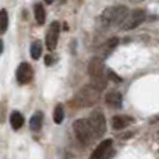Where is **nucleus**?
Returning a JSON list of instances; mask_svg holds the SVG:
<instances>
[{
  "instance_id": "nucleus-10",
  "label": "nucleus",
  "mask_w": 159,
  "mask_h": 159,
  "mask_svg": "<svg viewBox=\"0 0 159 159\" xmlns=\"http://www.w3.org/2000/svg\"><path fill=\"white\" fill-rule=\"evenodd\" d=\"M133 119L129 116H115L112 119V127L115 130H123L131 124Z\"/></svg>"
},
{
  "instance_id": "nucleus-15",
  "label": "nucleus",
  "mask_w": 159,
  "mask_h": 159,
  "mask_svg": "<svg viewBox=\"0 0 159 159\" xmlns=\"http://www.w3.org/2000/svg\"><path fill=\"white\" fill-rule=\"evenodd\" d=\"M30 55L34 60H38L42 55V43L41 41H35L31 43V48H30Z\"/></svg>"
},
{
  "instance_id": "nucleus-8",
  "label": "nucleus",
  "mask_w": 159,
  "mask_h": 159,
  "mask_svg": "<svg viewBox=\"0 0 159 159\" xmlns=\"http://www.w3.org/2000/svg\"><path fill=\"white\" fill-rule=\"evenodd\" d=\"M16 77H17V81L22 85L31 82V80L34 77V70H32V67H31V64L27 63V61H22V63L17 67Z\"/></svg>"
},
{
  "instance_id": "nucleus-19",
  "label": "nucleus",
  "mask_w": 159,
  "mask_h": 159,
  "mask_svg": "<svg viewBox=\"0 0 159 159\" xmlns=\"http://www.w3.org/2000/svg\"><path fill=\"white\" fill-rule=\"evenodd\" d=\"M45 63H46V66H52V64L55 63V59L50 55H48V56H45Z\"/></svg>"
},
{
  "instance_id": "nucleus-3",
  "label": "nucleus",
  "mask_w": 159,
  "mask_h": 159,
  "mask_svg": "<svg viewBox=\"0 0 159 159\" xmlns=\"http://www.w3.org/2000/svg\"><path fill=\"white\" fill-rule=\"evenodd\" d=\"M73 130H74V134L77 137V140L82 145L91 144V141L95 138L88 119H78V120H75L73 123Z\"/></svg>"
},
{
  "instance_id": "nucleus-20",
  "label": "nucleus",
  "mask_w": 159,
  "mask_h": 159,
  "mask_svg": "<svg viewBox=\"0 0 159 159\" xmlns=\"http://www.w3.org/2000/svg\"><path fill=\"white\" fill-rule=\"evenodd\" d=\"M3 50H4V43H3V41H0V52L3 53Z\"/></svg>"
},
{
  "instance_id": "nucleus-12",
  "label": "nucleus",
  "mask_w": 159,
  "mask_h": 159,
  "mask_svg": "<svg viewBox=\"0 0 159 159\" xmlns=\"http://www.w3.org/2000/svg\"><path fill=\"white\" fill-rule=\"evenodd\" d=\"M42 123H43V113L42 112H36L32 115L30 120V127L32 131H39L42 129Z\"/></svg>"
},
{
  "instance_id": "nucleus-4",
  "label": "nucleus",
  "mask_w": 159,
  "mask_h": 159,
  "mask_svg": "<svg viewBox=\"0 0 159 159\" xmlns=\"http://www.w3.org/2000/svg\"><path fill=\"white\" fill-rule=\"evenodd\" d=\"M144 20H145V13H144V10L137 8V10L130 11L129 16L124 18V21L121 22L119 27H120V30H123V31H130V30L137 28Z\"/></svg>"
},
{
  "instance_id": "nucleus-16",
  "label": "nucleus",
  "mask_w": 159,
  "mask_h": 159,
  "mask_svg": "<svg viewBox=\"0 0 159 159\" xmlns=\"http://www.w3.org/2000/svg\"><path fill=\"white\" fill-rule=\"evenodd\" d=\"M63 119H64V107L61 103H57L55 110H53V121L56 124H60L63 121Z\"/></svg>"
},
{
  "instance_id": "nucleus-1",
  "label": "nucleus",
  "mask_w": 159,
  "mask_h": 159,
  "mask_svg": "<svg viewBox=\"0 0 159 159\" xmlns=\"http://www.w3.org/2000/svg\"><path fill=\"white\" fill-rule=\"evenodd\" d=\"M127 16H129V8L126 6H110L102 11L99 16V22L102 27L120 25Z\"/></svg>"
},
{
  "instance_id": "nucleus-9",
  "label": "nucleus",
  "mask_w": 159,
  "mask_h": 159,
  "mask_svg": "<svg viewBox=\"0 0 159 159\" xmlns=\"http://www.w3.org/2000/svg\"><path fill=\"white\" fill-rule=\"evenodd\" d=\"M105 102H106L107 106H110L112 109H120L123 106V96L120 92L117 91H110L106 93L105 96Z\"/></svg>"
},
{
  "instance_id": "nucleus-13",
  "label": "nucleus",
  "mask_w": 159,
  "mask_h": 159,
  "mask_svg": "<svg viewBox=\"0 0 159 159\" xmlns=\"http://www.w3.org/2000/svg\"><path fill=\"white\" fill-rule=\"evenodd\" d=\"M10 124L14 130H20L22 126H24V116L20 112H13L10 116Z\"/></svg>"
},
{
  "instance_id": "nucleus-22",
  "label": "nucleus",
  "mask_w": 159,
  "mask_h": 159,
  "mask_svg": "<svg viewBox=\"0 0 159 159\" xmlns=\"http://www.w3.org/2000/svg\"><path fill=\"white\" fill-rule=\"evenodd\" d=\"M138 2H141V0H138Z\"/></svg>"
},
{
  "instance_id": "nucleus-6",
  "label": "nucleus",
  "mask_w": 159,
  "mask_h": 159,
  "mask_svg": "<svg viewBox=\"0 0 159 159\" xmlns=\"http://www.w3.org/2000/svg\"><path fill=\"white\" fill-rule=\"evenodd\" d=\"M59 35H60V22L59 21H53L49 25V30L46 34V48L49 50H55L57 46V41H59Z\"/></svg>"
},
{
  "instance_id": "nucleus-14",
  "label": "nucleus",
  "mask_w": 159,
  "mask_h": 159,
  "mask_svg": "<svg viewBox=\"0 0 159 159\" xmlns=\"http://www.w3.org/2000/svg\"><path fill=\"white\" fill-rule=\"evenodd\" d=\"M34 13H35V20H36V22H38V25H43L45 21H46V11H45L43 6H42L41 3L35 4Z\"/></svg>"
},
{
  "instance_id": "nucleus-2",
  "label": "nucleus",
  "mask_w": 159,
  "mask_h": 159,
  "mask_svg": "<svg viewBox=\"0 0 159 159\" xmlns=\"http://www.w3.org/2000/svg\"><path fill=\"white\" fill-rule=\"evenodd\" d=\"M105 64L101 57H93L88 64V73L91 77V87L96 91H102L106 88V77L103 74Z\"/></svg>"
},
{
  "instance_id": "nucleus-18",
  "label": "nucleus",
  "mask_w": 159,
  "mask_h": 159,
  "mask_svg": "<svg viewBox=\"0 0 159 159\" xmlns=\"http://www.w3.org/2000/svg\"><path fill=\"white\" fill-rule=\"evenodd\" d=\"M107 78L112 80V81H115V82H121V78L119 77L113 70H107Z\"/></svg>"
},
{
  "instance_id": "nucleus-7",
  "label": "nucleus",
  "mask_w": 159,
  "mask_h": 159,
  "mask_svg": "<svg viewBox=\"0 0 159 159\" xmlns=\"http://www.w3.org/2000/svg\"><path fill=\"white\" fill-rule=\"evenodd\" d=\"M112 144L113 141L110 138L103 140L99 143V145L95 148V151L92 152L89 159H109V157L112 155Z\"/></svg>"
},
{
  "instance_id": "nucleus-17",
  "label": "nucleus",
  "mask_w": 159,
  "mask_h": 159,
  "mask_svg": "<svg viewBox=\"0 0 159 159\" xmlns=\"http://www.w3.org/2000/svg\"><path fill=\"white\" fill-rule=\"evenodd\" d=\"M7 25H8V14L6 8H2L0 10V32L4 34L6 30H7Z\"/></svg>"
},
{
  "instance_id": "nucleus-5",
  "label": "nucleus",
  "mask_w": 159,
  "mask_h": 159,
  "mask_svg": "<svg viewBox=\"0 0 159 159\" xmlns=\"http://www.w3.org/2000/svg\"><path fill=\"white\" fill-rule=\"evenodd\" d=\"M88 120H89L91 129H92L93 137L95 138H101L106 133V120H105V116L102 115V112L91 113Z\"/></svg>"
},
{
  "instance_id": "nucleus-11",
  "label": "nucleus",
  "mask_w": 159,
  "mask_h": 159,
  "mask_svg": "<svg viewBox=\"0 0 159 159\" xmlns=\"http://www.w3.org/2000/svg\"><path fill=\"white\" fill-rule=\"evenodd\" d=\"M117 43H119V38H110V39H107V41L101 46V56H102V59L106 57V56L109 55V53L112 52V50L115 49L116 46H117Z\"/></svg>"
},
{
  "instance_id": "nucleus-21",
  "label": "nucleus",
  "mask_w": 159,
  "mask_h": 159,
  "mask_svg": "<svg viewBox=\"0 0 159 159\" xmlns=\"http://www.w3.org/2000/svg\"><path fill=\"white\" fill-rule=\"evenodd\" d=\"M45 2H46V3H48V4H52V3H53V2H55V0H45Z\"/></svg>"
}]
</instances>
